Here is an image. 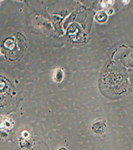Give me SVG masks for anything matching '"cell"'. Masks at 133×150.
<instances>
[{
	"label": "cell",
	"instance_id": "1",
	"mask_svg": "<svg viewBox=\"0 0 133 150\" xmlns=\"http://www.w3.org/2000/svg\"><path fill=\"white\" fill-rule=\"evenodd\" d=\"M22 38L23 36L21 35L20 38L17 36V38L14 37L13 38L7 39L1 47L2 52H4L6 56L11 51V54L8 57V59L11 61H16L18 60V56H20L17 52V50L22 54H23L22 52L25 51L26 43L24 39Z\"/></svg>",
	"mask_w": 133,
	"mask_h": 150
}]
</instances>
